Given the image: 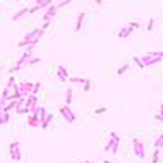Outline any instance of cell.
<instances>
[{"mask_svg": "<svg viewBox=\"0 0 163 163\" xmlns=\"http://www.w3.org/2000/svg\"><path fill=\"white\" fill-rule=\"evenodd\" d=\"M57 12H59V8H57V5H51V7L47 8L44 12V15H42V20H44V23L46 21H51L54 18V16L57 15Z\"/></svg>", "mask_w": 163, "mask_h": 163, "instance_id": "cell-6", "label": "cell"}, {"mask_svg": "<svg viewBox=\"0 0 163 163\" xmlns=\"http://www.w3.org/2000/svg\"><path fill=\"white\" fill-rule=\"evenodd\" d=\"M38 10H41L39 5H34V7H29V13H36Z\"/></svg>", "mask_w": 163, "mask_h": 163, "instance_id": "cell-30", "label": "cell"}, {"mask_svg": "<svg viewBox=\"0 0 163 163\" xmlns=\"http://www.w3.org/2000/svg\"><path fill=\"white\" fill-rule=\"evenodd\" d=\"M49 24H51V21H46V23H42L41 29H42V31H44V29H47V28H49Z\"/></svg>", "mask_w": 163, "mask_h": 163, "instance_id": "cell-33", "label": "cell"}, {"mask_svg": "<svg viewBox=\"0 0 163 163\" xmlns=\"http://www.w3.org/2000/svg\"><path fill=\"white\" fill-rule=\"evenodd\" d=\"M85 163H95V162H93V160H86Z\"/></svg>", "mask_w": 163, "mask_h": 163, "instance_id": "cell-36", "label": "cell"}, {"mask_svg": "<svg viewBox=\"0 0 163 163\" xmlns=\"http://www.w3.org/2000/svg\"><path fill=\"white\" fill-rule=\"evenodd\" d=\"M132 31H134V29L130 28V26H122L121 29H119V33H118V38H129L130 34H132Z\"/></svg>", "mask_w": 163, "mask_h": 163, "instance_id": "cell-11", "label": "cell"}, {"mask_svg": "<svg viewBox=\"0 0 163 163\" xmlns=\"http://www.w3.org/2000/svg\"><path fill=\"white\" fill-rule=\"evenodd\" d=\"M34 106H38V95H29V96L26 98V101H24V108L31 109Z\"/></svg>", "mask_w": 163, "mask_h": 163, "instance_id": "cell-9", "label": "cell"}, {"mask_svg": "<svg viewBox=\"0 0 163 163\" xmlns=\"http://www.w3.org/2000/svg\"><path fill=\"white\" fill-rule=\"evenodd\" d=\"M52 119H54V114H47V118H46V121L41 124V129H49V126H51V122H52Z\"/></svg>", "mask_w": 163, "mask_h": 163, "instance_id": "cell-14", "label": "cell"}, {"mask_svg": "<svg viewBox=\"0 0 163 163\" xmlns=\"http://www.w3.org/2000/svg\"><path fill=\"white\" fill-rule=\"evenodd\" d=\"M160 148H155L153 155H152V163H160Z\"/></svg>", "mask_w": 163, "mask_h": 163, "instance_id": "cell-19", "label": "cell"}, {"mask_svg": "<svg viewBox=\"0 0 163 163\" xmlns=\"http://www.w3.org/2000/svg\"><path fill=\"white\" fill-rule=\"evenodd\" d=\"M163 147V134H158L157 140H155V148H162Z\"/></svg>", "mask_w": 163, "mask_h": 163, "instance_id": "cell-20", "label": "cell"}, {"mask_svg": "<svg viewBox=\"0 0 163 163\" xmlns=\"http://www.w3.org/2000/svg\"><path fill=\"white\" fill-rule=\"evenodd\" d=\"M127 26H130L132 29H135V28H140V23H137V21H130Z\"/></svg>", "mask_w": 163, "mask_h": 163, "instance_id": "cell-29", "label": "cell"}, {"mask_svg": "<svg viewBox=\"0 0 163 163\" xmlns=\"http://www.w3.org/2000/svg\"><path fill=\"white\" fill-rule=\"evenodd\" d=\"M72 95H73L72 88H67V91H65V106L72 104Z\"/></svg>", "mask_w": 163, "mask_h": 163, "instance_id": "cell-15", "label": "cell"}, {"mask_svg": "<svg viewBox=\"0 0 163 163\" xmlns=\"http://www.w3.org/2000/svg\"><path fill=\"white\" fill-rule=\"evenodd\" d=\"M8 150H10V160H12V162H20L23 155H21V148H20V142H18V140L10 143Z\"/></svg>", "mask_w": 163, "mask_h": 163, "instance_id": "cell-3", "label": "cell"}, {"mask_svg": "<svg viewBox=\"0 0 163 163\" xmlns=\"http://www.w3.org/2000/svg\"><path fill=\"white\" fill-rule=\"evenodd\" d=\"M83 20H85V12H80L77 16V24H75V31L80 33L82 28H83Z\"/></svg>", "mask_w": 163, "mask_h": 163, "instance_id": "cell-12", "label": "cell"}, {"mask_svg": "<svg viewBox=\"0 0 163 163\" xmlns=\"http://www.w3.org/2000/svg\"><path fill=\"white\" fill-rule=\"evenodd\" d=\"M28 126L29 127H41V121L38 114H29L28 116Z\"/></svg>", "mask_w": 163, "mask_h": 163, "instance_id": "cell-10", "label": "cell"}, {"mask_svg": "<svg viewBox=\"0 0 163 163\" xmlns=\"http://www.w3.org/2000/svg\"><path fill=\"white\" fill-rule=\"evenodd\" d=\"M65 5H69V0H65V2H61V3L57 5V8H62V7H65Z\"/></svg>", "mask_w": 163, "mask_h": 163, "instance_id": "cell-34", "label": "cell"}, {"mask_svg": "<svg viewBox=\"0 0 163 163\" xmlns=\"http://www.w3.org/2000/svg\"><path fill=\"white\" fill-rule=\"evenodd\" d=\"M33 86H34V83H33V82H20L21 96H23V98H28L29 95L33 93Z\"/></svg>", "mask_w": 163, "mask_h": 163, "instance_id": "cell-5", "label": "cell"}, {"mask_svg": "<svg viewBox=\"0 0 163 163\" xmlns=\"http://www.w3.org/2000/svg\"><path fill=\"white\" fill-rule=\"evenodd\" d=\"M140 61L143 62L145 67H150V65H155V64H158V62H162L163 59H162V57H148L147 54H143V56L140 57Z\"/></svg>", "mask_w": 163, "mask_h": 163, "instance_id": "cell-7", "label": "cell"}, {"mask_svg": "<svg viewBox=\"0 0 163 163\" xmlns=\"http://www.w3.org/2000/svg\"><path fill=\"white\" fill-rule=\"evenodd\" d=\"M103 163H114V162H109V160H104Z\"/></svg>", "mask_w": 163, "mask_h": 163, "instance_id": "cell-37", "label": "cell"}, {"mask_svg": "<svg viewBox=\"0 0 163 163\" xmlns=\"http://www.w3.org/2000/svg\"><path fill=\"white\" fill-rule=\"evenodd\" d=\"M155 119H157V121H160V122H163V116H162V114H157V116H155Z\"/></svg>", "mask_w": 163, "mask_h": 163, "instance_id": "cell-35", "label": "cell"}, {"mask_svg": "<svg viewBox=\"0 0 163 163\" xmlns=\"http://www.w3.org/2000/svg\"><path fill=\"white\" fill-rule=\"evenodd\" d=\"M132 150H134V155L137 157L139 160H143L145 158V143H143L142 139H139V137H134L132 139Z\"/></svg>", "mask_w": 163, "mask_h": 163, "instance_id": "cell-2", "label": "cell"}, {"mask_svg": "<svg viewBox=\"0 0 163 163\" xmlns=\"http://www.w3.org/2000/svg\"><path fill=\"white\" fill-rule=\"evenodd\" d=\"M78 163H85V162H78Z\"/></svg>", "mask_w": 163, "mask_h": 163, "instance_id": "cell-38", "label": "cell"}, {"mask_svg": "<svg viewBox=\"0 0 163 163\" xmlns=\"http://www.w3.org/2000/svg\"><path fill=\"white\" fill-rule=\"evenodd\" d=\"M83 91H90V90H91V80H90V78H86L85 80V83H83Z\"/></svg>", "mask_w": 163, "mask_h": 163, "instance_id": "cell-22", "label": "cell"}, {"mask_svg": "<svg viewBox=\"0 0 163 163\" xmlns=\"http://www.w3.org/2000/svg\"><path fill=\"white\" fill-rule=\"evenodd\" d=\"M153 23H155L153 20H150L148 23H147V29H148V31H152V29H153Z\"/></svg>", "mask_w": 163, "mask_h": 163, "instance_id": "cell-32", "label": "cell"}, {"mask_svg": "<svg viewBox=\"0 0 163 163\" xmlns=\"http://www.w3.org/2000/svg\"><path fill=\"white\" fill-rule=\"evenodd\" d=\"M113 145H114V139L113 137H109V140H108V143L104 145V152H111V148H113Z\"/></svg>", "mask_w": 163, "mask_h": 163, "instance_id": "cell-21", "label": "cell"}, {"mask_svg": "<svg viewBox=\"0 0 163 163\" xmlns=\"http://www.w3.org/2000/svg\"><path fill=\"white\" fill-rule=\"evenodd\" d=\"M41 90V82H36L34 83V86H33V93L31 95H38V91Z\"/></svg>", "mask_w": 163, "mask_h": 163, "instance_id": "cell-26", "label": "cell"}, {"mask_svg": "<svg viewBox=\"0 0 163 163\" xmlns=\"http://www.w3.org/2000/svg\"><path fill=\"white\" fill-rule=\"evenodd\" d=\"M26 13H29V8H28V7H24V8H21V10H18V12H16L15 15L12 16V20H13V21H18L21 16H24Z\"/></svg>", "mask_w": 163, "mask_h": 163, "instance_id": "cell-13", "label": "cell"}, {"mask_svg": "<svg viewBox=\"0 0 163 163\" xmlns=\"http://www.w3.org/2000/svg\"><path fill=\"white\" fill-rule=\"evenodd\" d=\"M15 108H16V100H15V101H8L7 104L3 106V111H5V113H10V111L15 109Z\"/></svg>", "mask_w": 163, "mask_h": 163, "instance_id": "cell-16", "label": "cell"}, {"mask_svg": "<svg viewBox=\"0 0 163 163\" xmlns=\"http://www.w3.org/2000/svg\"><path fill=\"white\" fill-rule=\"evenodd\" d=\"M103 113H108V108H106V106H103V108H96V109L93 111L95 116H98V114H103Z\"/></svg>", "mask_w": 163, "mask_h": 163, "instance_id": "cell-24", "label": "cell"}, {"mask_svg": "<svg viewBox=\"0 0 163 163\" xmlns=\"http://www.w3.org/2000/svg\"><path fill=\"white\" fill-rule=\"evenodd\" d=\"M0 70H2V65H0Z\"/></svg>", "mask_w": 163, "mask_h": 163, "instance_id": "cell-39", "label": "cell"}, {"mask_svg": "<svg viewBox=\"0 0 163 163\" xmlns=\"http://www.w3.org/2000/svg\"><path fill=\"white\" fill-rule=\"evenodd\" d=\"M15 83H16V80H15V77H13V75H12V77L8 78V83H7V88H12V86H13V85H15Z\"/></svg>", "mask_w": 163, "mask_h": 163, "instance_id": "cell-27", "label": "cell"}, {"mask_svg": "<svg viewBox=\"0 0 163 163\" xmlns=\"http://www.w3.org/2000/svg\"><path fill=\"white\" fill-rule=\"evenodd\" d=\"M61 114H62V118L65 119V121L69 122V124H72V122H75L77 121V116H75V113H73L72 111V108H70V106H61Z\"/></svg>", "mask_w": 163, "mask_h": 163, "instance_id": "cell-4", "label": "cell"}, {"mask_svg": "<svg viewBox=\"0 0 163 163\" xmlns=\"http://www.w3.org/2000/svg\"><path fill=\"white\" fill-rule=\"evenodd\" d=\"M0 126H5V121H3V108L0 106Z\"/></svg>", "mask_w": 163, "mask_h": 163, "instance_id": "cell-28", "label": "cell"}, {"mask_svg": "<svg viewBox=\"0 0 163 163\" xmlns=\"http://www.w3.org/2000/svg\"><path fill=\"white\" fill-rule=\"evenodd\" d=\"M85 80H86V78H82V77H69L70 83H80V85H83Z\"/></svg>", "mask_w": 163, "mask_h": 163, "instance_id": "cell-18", "label": "cell"}, {"mask_svg": "<svg viewBox=\"0 0 163 163\" xmlns=\"http://www.w3.org/2000/svg\"><path fill=\"white\" fill-rule=\"evenodd\" d=\"M129 67H130V64H124V65H121V67L118 69V72H116V75H118V77H121L122 73H126L127 70H129Z\"/></svg>", "mask_w": 163, "mask_h": 163, "instance_id": "cell-17", "label": "cell"}, {"mask_svg": "<svg viewBox=\"0 0 163 163\" xmlns=\"http://www.w3.org/2000/svg\"><path fill=\"white\" fill-rule=\"evenodd\" d=\"M33 51H34V49H26V51H24V52L21 54V57H20V59L16 61V64L13 65L12 69H10V73H15V72H18V70H21V69H23L24 65L28 64V61L31 59Z\"/></svg>", "mask_w": 163, "mask_h": 163, "instance_id": "cell-1", "label": "cell"}, {"mask_svg": "<svg viewBox=\"0 0 163 163\" xmlns=\"http://www.w3.org/2000/svg\"><path fill=\"white\" fill-rule=\"evenodd\" d=\"M3 121H5V124H8V121H10V113H5L3 111Z\"/></svg>", "mask_w": 163, "mask_h": 163, "instance_id": "cell-31", "label": "cell"}, {"mask_svg": "<svg viewBox=\"0 0 163 163\" xmlns=\"http://www.w3.org/2000/svg\"><path fill=\"white\" fill-rule=\"evenodd\" d=\"M39 62H41V57H31L26 65H36V64H39Z\"/></svg>", "mask_w": 163, "mask_h": 163, "instance_id": "cell-23", "label": "cell"}, {"mask_svg": "<svg viewBox=\"0 0 163 163\" xmlns=\"http://www.w3.org/2000/svg\"><path fill=\"white\" fill-rule=\"evenodd\" d=\"M57 77H59L61 82H67L69 80V70L65 69L64 65H59L57 67Z\"/></svg>", "mask_w": 163, "mask_h": 163, "instance_id": "cell-8", "label": "cell"}, {"mask_svg": "<svg viewBox=\"0 0 163 163\" xmlns=\"http://www.w3.org/2000/svg\"><path fill=\"white\" fill-rule=\"evenodd\" d=\"M132 61H134V62H135V64H137V65H139V67H140V69H143V67H145V65H143V62H142V61H140V57L134 56V57H132Z\"/></svg>", "mask_w": 163, "mask_h": 163, "instance_id": "cell-25", "label": "cell"}]
</instances>
